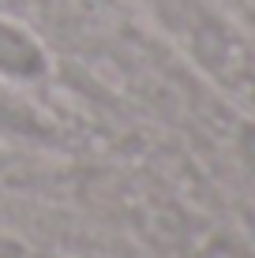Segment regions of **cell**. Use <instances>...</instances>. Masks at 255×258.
<instances>
[{
	"mask_svg": "<svg viewBox=\"0 0 255 258\" xmlns=\"http://www.w3.org/2000/svg\"><path fill=\"white\" fill-rule=\"evenodd\" d=\"M41 68H45L41 49L34 45L23 30L0 23V71H4V75H23V79H30V75H38Z\"/></svg>",
	"mask_w": 255,
	"mask_h": 258,
	"instance_id": "cell-1",
	"label": "cell"
},
{
	"mask_svg": "<svg viewBox=\"0 0 255 258\" xmlns=\"http://www.w3.org/2000/svg\"><path fill=\"white\" fill-rule=\"evenodd\" d=\"M23 251H19V247H15V243H8V239H0V258H19Z\"/></svg>",
	"mask_w": 255,
	"mask_h": 258,
	"instance_id": "cell-2",
	"label": "cell"
}]
</instances>
